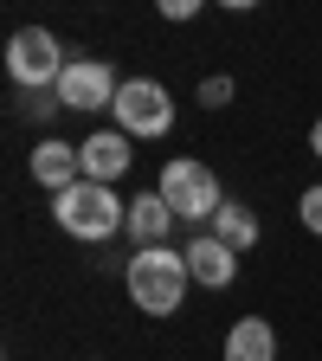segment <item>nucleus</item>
<instances>
[{"label":"nucleus","mask_w":322,"mask_h":361,"mask_svg":"<svg viewBox=\"0 0 322 361\" xmlns=\"http://www.w3.org/2000/svg\"><path fill=\"white\" fill-rule=\"evenodd\" d=\"M123 284H129V297H135V310H142V316H174L180 297H187V284H194L187 252H174V245H142V252H129Z\"/></svg>","instance_id":"1"},{"label":"nucleus","mask_w":322,"mask_h":361,"mask_svg":"<svg viewBox=\"0 0 322 361\" xmlns=\"http://www.w3.org/2000/svg\"><path fill=\"white\" fill-rule=\"evenodd\" d=\"M52 219H58V233H71L84 245H104L129 226V200L116 188H104V180H78V188H65L52 200Z\"/></svg>","instance_id":"2"},{"label":"nucleus","mask_w":322,"mask_h":361,"mask_svg":"<svg viewBox=\"0 0 322 361\" xmlns=\"http://www.w3.org/2000/svg\"><path fill=\"white\" fill-rule=\"evenodd\" d=\"M155 194L174 207V219H187V226H213V213L225 207V188H219V174L194 155H174L155 180Z\"/></svg>","instance_id":"3"},{"label":"nucleus","mask_w":322,"mask_h":361,"mask_svg":"<svg viewBox=\"0 0 322 361\" xmlns=\"http://www.w3.org/2000/svg\"><path fill=\"white\" fill-rule=\"evenodd\" d=\"M65 45H58V32H45V26H20L13 39H7V78L26 90V97H45V90H58V78H65Z\"/></svg>","instance_id":"4"},{"label":"nucleus","mask_w":322,"mask_h":361,"mask_svg":"<svg viewBox=\"0 0 322 361\" xmlns=\"http://www.w3.org/2000/svg\"><path fill=\"white\" fill-rule=\"evenodd\" d=\"M110 116H116V129L129 135V142H155V135L174 129V97H168L161 78H123Z\"/></svg>","instance_id":"5"},{"label":"nucleus","mask_w":322,"mask_h":361,"mask_svg":"<svg viewBox=\"0 0 322 361\" xmlns=\"http://www.w3.org/2000/svg\"><path fill=\"white\" fill-rule=\"evenodd\" d=\"M116 90H123V78H116L104 59H71L52 97H58V110H84V116H97V110H116Z\"/></svg>","instance_id":"6"},{"label":"nucleus","mask_w":322,"mask_h":361,"mask_svg":"<svg viewBox=\"0 0 322 361\" xmlns=\"http://www.w3.org/2000/svg\"><path fill=\"white\" fill-rule=\"evenodd\" d=\"M78 161H84V180H104V188H116V180L129 174V135L123 129H90L78 142Z\"/></svg>","instance_id":"7"},{"label":"nucleus","mask_w":322,"mask_h":361,"mask_svg":"<svg viewBox=\"0 0 322 361\" xmlns=\"http://www.w3.org/2000/svg\"><path fill=\"white\" fill-rule=\"evenodd\" d=\"M32 180H39V188L45 194H65V188H78V180H84V161H78V142H58V135H39V142H32Z\"/></svg>","instance_id":"8"},{"label":"nucleus","mask_w":322,"mask_h":361,"mask_svg":"<svg viewBox=\"0 0 322 361\" xmlns=\"http://www.w3.org/2000/svg\"><path fill=\"white\" fill-rule=\"evenodd\" d=\"M187 271H194L200 290H233V278H239V252L225 245V239H213V233H194V239H187Z\"/></svg>","instance_id":"9"},{"label":"nucleus","mask_w":322,"mask_h":361,"mask_svg":"<svg viewBox=\"0 0 322 361\" xmlns=\"http://www.w3.org/2000/svg\"><path fill=\"white\" fill-rule=\"evenodd\" d=\"M123 233L135 239V252H142V245H168V233H174V207H168L161 194H135Z\"/></svg>","instance_id":"10"},{"label":"nucleus","mask_w":322,"mask_h":361,"mask_svg":"<svg viewBox=\"0 0 322 361\" xmlns=\"http://www.w3.org/2000/svg\"><path fill=\"white\" fill-rule=\"evenodd\" d=\"M225 361H278V329L264 316H239L225 329Z\"/></svg>","instance_id":"11"},{"label":"nucleus","mask_w":322,"mask_h":361,"mask_svg":"<svg viewBox=\"0 0 322 361\" xmlns=\"http://www.w3.org/2000/svg\"><path fill=\"white\" fill-rule=\"evenodd\" d=\"M206 233H213V239H225V245H233V252L245 258V252L264 239V226H258V213H252L245 200H225V207L213 213V226H206Z\"/></svg>","instance_id":"12"},{"label":"nucleus","mask_w":322,"mask_h":361,"mask_svg":"<svg viewBox=\"0 0 322 361\" xmlns=\"http://www.w3.org/2000/svg\"><path fill=\"white\" fill-rule=\"evenodd\" d=\"M225 104H233V78H225V71L200 78V110H225Z\"/></svg>","instance_id":"13"},{"label":"nucleus","mask_w":322,"mask_h":361,"mask_svg":"<svg viewBox=\"0 0 322 361\" xmlns=\"http://www.w3.org/2000/svg\"><path fill=\"white\" fill-rule=\"evenodd\" d=\"M297 219H303L309 233L322 239V180H316V188H303V200H297Z\"/></svg>","instance_id":"14"},{"label":"nucleus","mask_w":322,"mask_h":361,"mask_svg":"<svg viewBox=\"0 0 322 361\" xmlns=\"http://www.w3.org/2000/svg\"><path fill=\"white\" fill-rule=\"evenodd\" d=\"M161 20H200V0H161Z\"/></svg>","instance_id":"15"},{"label":"nucleus","mask_w":322,"mask_h":361,"mask_svg":"<svg viewBox=\"0 0 322 361\" xmlns=\"http://www.w3.org/2000/svg\"><path fill=\"white\" fill-rule=\"evenodd\" d=\"M309 149H316V161H322V116H316V129H309Z\"/></svg>","instance_id":"16"}]
</instances>
